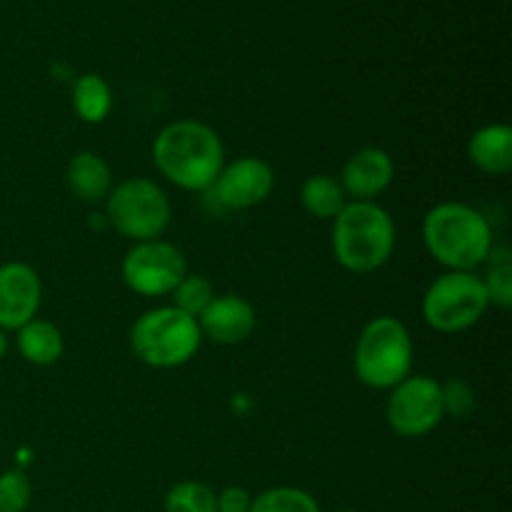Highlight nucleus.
<instances>
[{
  "instance_id": "f257e3e1",
  "label": "nucleus",
  "mask_w": 512,
  "mask_h": 512,
  "mask_svg": "<svg viewBox=\"0 0 512 512\" xmlns=\"http://www.w3.org/2000/svg\"><path fill=\"white\" fill-rule=\"evenodd\" d=\"M155 168L173 185L205 193L225 165L220 135L200 120H173L153 140Z\"/></svg>"
},
{
  "instance_id": "f03ea898",
  "label": "nucleus",
  "mask_w": 512,
  "mask_h": 512,
  "mask_svg": "<svg viewBox=\"0 0 512 512\" xmlns=\"http://www.w3.org/2000/svg\"><path fill=\"white\" fill-rule=\"evenodd\" d=\"M423 243L443 268L473 273L493 253V230L470 205L440 203L425 215Z\"/></svg>"
},
{
  "instance_id": "7ed1b4c3",
  "label": "nucleus",
  "mask_w": 512,
  "mask_h": 512,
  "mask_svg": "<svg viewBox=\"0 0 512 512\" xmlns=\"http://www.w3.org/2000/svg\"><path fill=\"white\" fill-rule=\"evenodd\" d=\"M395 250V223L378 203L353 200L333 220V253L350 273H375Z\"/></svg>"
},
{
  "instance_id": "20e7f679",
  "label": "nucleus",
  "mask_w": 512,
  "mask_h": 512,
  "mask_svg": "<svg viewBox=\"0 0 512 512\" xmlns=\"http://www.w3.org/2000/svg\"><path fill=\"white\" fill-rule=\"evenodd\" d=\"M130 350L140 363L158 370L180 368L198 355L203 333L198 320L173 305L153 308L130 328Z\"/></svg>"
},
{
  "instance_id": "39448f33",
  "label": "nucleus",
  "mask_w": 512,
  "mask_h": 512,
  "mask_svg": "<svg viewBox=\"0 0 512 512\" xmlns=\"http://www.w3.org/2000/svg\"><path fill=\"white\" fill-rule=\"evenodd\" d=\"M355 375L373 390H393L413 370V338L393 315L373 318L360 333L353 355Z\"/></svg>"
},
{
  "instance_id": "423d86ee",
  "label": "nucleus",
  "mask_w": 512,
  "mask_h": 512,
  "mask_svg": "<svg viewBox=\"0 0 512 512\" xmlns=\"http://www.w3.org/2000/svg\"><path fill=\"white\" fill-rule=\"evenodd\" d=\"M108 223L133 243L158 240L170 225V200L158 183L148 178H130L113 185L105 198Z\"/></svg>"
},
{
  "instance_id": "0eeeda50",
  "label": "nucleus",
  "mask_w": 512,
  "mask_h": 512,
  "mask_svg": "<svg viewBox=\"0 0 512 512\" xmlns=\"http://www.w3.org/2000/svg\"><path fill=\"white\" fill-rule=\"evenodd\" d=\"M490 308L483 278L448 270L430 283L423 295V318L438 333H463Z\"/></svg>"
},
{
  "instance_id": "6e6552de",
  "label": "nucleus",
  "mask_w": 512,
  "mask_h": 512,
  "mask_svg": "<svg viewBox=\"0 0 512 512\" xmlns=\"http://www.w3.org/2000/svg\"><path fill=\"white\" fill-rule=\"evenodd\" d=\"M123 283L133 293L145 298H163L178 288L180 280L188 275V260L183 250L165 240H145L133 243L123 258Z\"/></svg>"
},
{
  "instance_id": "1a4fd4ad",
  "label": "nucleus",
  "mask_w": 512,
  "mask_h": 512,
  "mask_svg": "<svg viewBox=\"0 0 512 512\" xmlns=\"http://www.w3.org/2000/svg\"><path fill=\"white\" fill-rule=\"evenodd\" d=\"M385 418L403 438H423L433 433L445 418L443 390L438 380L428 375H408L390 390Z\"/></svg>"
},
{
  "instance_id": "9d476101",
  "label": "nucleus",
  "mask_w": 512,
  "mask_h": 512,
  "mask_svg": "<svg viewBox=\"0 0 512 512\" xmlns=\"http://www.w3.org/2000/svg\"><path fill=\"white\" fill-rule=\"evenodd\" d=\"M275 188V173L268 160L243 155L223 165L205 193L218 210H248L265 203Z\"/></svg>"
},
{
  "instance_id": "9b49d317",
  "label": "nucleus",
  "mask_w": 512,
  "mask_h": 512,
  "mask_svg": "<svg viewBox=\"0 0 512 512\" xmlns=\"http://www.w3.org/2000/svg\"><path fill=\"white\" fill-rule=\"evenodd\" d=\"M43 285L28 263L0 265V330H20L38 315Z\"/></svg>"
},
{
  "instance_id": "f8f14e48",
  "label": "nucleus",
  "mask_w": 512,
  "mask_h": 512,
  "mask_svg": "<svg viewBox=\"0 0 512 512\" xmlns=\"http://www.w3.org/2000/svg\"><path fill=\"white\" fill-rule=\"evenodd\" d=\"M255 323V308L240 295H215L198 315L200 333L220 345L245 343L253 335Z\"/></svg>"
},
{
  "instance_id": "ddd939ff",
  "label": "nucleus",
  "mask_w": 512,
  "mask_h": 512,
  "mask_svg": "<svg viewBox=\"0 0 512 512\" xmlns=\"http://www.w3.org/2000/svg\"><path fill=\"white\" fill-rule=\"evenodd\" d=\"M393 178V158L383 148H363L348 158L343 175H340V185L348 198L373 203V198L390 188Z\"/></svg>"
},
{
  "instance_id": "4468645a",
  "label": "nucleus",
  "mask_w": 512,
  "mask_h": 512,
  "mask_svg": "<svg viewBox=\"0 0 512 512\" xmlns=\"http://www.w3.org/2000/svg\"><path fill=\"white\" fill-rule=\"evenodd\" d=\"M468 158L480 173L508 175L512 170V130L505 123H490L468 140Z\"/></svg>"
},
{
  "instance_id": "2eb2a0df",
  "label": "nucleus",
  "mask_w": 512,
  "mask_h": 512,
  "mask_svg": "<svg viewBox=\"0 0 512 512\" xmlns=\"http://www.w3.org/2000/svg\"><path fill=\"white\" fill-rule=\"evenodd\" d=\"M65 183H68L70 193L83 203H100L113 190V173L98 153L80 150L70 158Z\"/></svg>"
},
{
  "instance_id": "dca6fc26",
  "label": "nucleus",
  "mask_w": 512,
  "mask_h": 512,
  "mask_svg": "<svg viewBox=\"0 0 512 512\" xmlns=\"http://www.w3.org/2000/svg\"><path fill=\"white\" fill-rule=\"evenodd\" d=\"M18 353L23 355L28 363L40 365H55L63 355V333H60L58 325H53L50 320H38L33 318L30 323H25L18 330Z\"/></svg>"
},
{
  "instance_id": "f3484780",
  "label": "nucleus",
  "mask_w": 512,
  "mask_h": 512,
  "mask_svg": "<svg viewBox=\"0 0 512 512\" xmlns=\"http://www.w3.org/2000/svg\"><path fill=\"white\" fill-rule=\"evenodd\" d=\"M300 203L313 218L335 220L340 210L348 205V195H345L340 180H335L333 175L320 173L305 180L303 188H300Z\"/></svg>"
},
{
  "instance_id": "a211bd4d",
  "label": "nucleus",
  "mask_w": 512,
  "mask_h": 512,
  "mask_svg": "<svg viewBox=\"0 0 512 512\" xmlns=\"http://www.w3.org/2000/svg\"><path fill=\"white\" fill-rule=\"evenodd\" d=\"M73 108L85 123H103L113 108V90L108 80L95 73H85L73 85Z\"/></svg>"
},
{
  "instance_id": "6ab92c4d",
  "label": "nucleus",
  "mask_w": 512,
  "mask_h": 512,
  "mask_svg": "<svg viewBox=\"0 0 512 512\" xmlns=\"http://www.w3.org/2000/svg\"><path fill=\"white\" fill-rule=\"evenodd\" d=\"M248 512H320V505L300 488H273L253 498Z\"/></svg>"
},
{
  "instance_id": "aec40b11",
  "label": "nucleus",
  "mask_w": 512,
  "mask_h": 512,
  "mask_svg": "<svg viewBox=\"0 0 512 512\" xmlns=\"http://www.w3.org/2000/svg\"><path fill=\"white\" fill-rule=\"evenodd\" d=\"M165 512H215V493L198 480H183L165 495Z\"/></svg>"
},
{
  "instance_id": "412c9836",
  "label": "nucleus",
  "mask_w": 512,
  "mask_h": 512,
  "mask_svg": "<svg viewBox=\"0 0 512 512\" xmlns=\"http://www.w3.org/2000/svg\"><path fill=\"white\" fill-rule=\"evenodd\" d=\"M173 308L183 310L185 315L198 320V315L203 313L205 308L210 305V300L215 298L213 293V283L203 275H185L183 280L178 283V288L173 290Z\"/></svg>"
},
{
  "instance_id": "4be33fe9",
  "label": "nucleus",
  "mask_w": 512,
  "mask_h": 512,
  "mask_svg": "<svg viewBox=\"0 0 512 512\" xmlns=\"http://www.w3.org/2000/svg\"><path fill=\"white\" fill-rule=\"evenodd\" d=\"M30 495L33 488L28 475L20 470H8L0 475V512H23L28 508Z\"/></svg>"
},
{
  "instance_id": "5701e85b",
  "label": "nucleus",
  "mask_w": 512,
  "mask_h": 512,
  "mask_svg": "<svg viewBox=\"0 0 512 512\" xmlns=\"http://www.w3.org/2000/svg\"><path fill=\"white\" fill-rule=\"evenodd\" d=\"M488 303L508 310L512 305V265L508 260H500L490 268V273L483 278Z\"/></svg>"
},
{
  "instance_id": "b1692460",
  "label": "nucleus",
  "mask_w": 512,
  "mask_h": 512,
  "mask_svg": "<svg viewBox=\"0 0 512 512\" xmlns=\"http://www.w3.org/2000/svg\"><path fill=\"white\" fill-rule=\"evenodd\" d=\"M440 390H443V408L445 415H453V418H468L475 408V395L473 388H470L465 380L453 378L448 383H440Z\"/></svg>"
},
{
  "instance_id": "393cba45",
  "label": "nucleus",
  "mask_w": 512,
  "mask_h": 512,
  "mask_svg": "<svg viewBox=\"0 0 512 512\" xmlns=\"http://www.w3.org/2000/svg\"><path fill=\"white\" fill-rule=\"evenodd\" d=\"M250 503H253V498H250L248 490L233 485V488H225L223 493L215 495V512H248Z\"/></svg>"
},
{
  "instance_id": "a878e982",
  "label": "nucleus",
  "mask_w": 512,
  "mask_h": 512,
  "mask_svg": "<svg viewBox=\"0 0 512 512\" xmlns=\"http://www.w3.org/2000/svg\"><path fill=\"white\" fill-rule=\"evenodd\" d=\"M5 350H8V338H5V333H3V330H0V360H3Z\"/></svg>"
},
{
  "instance_id": "bb28decb",
  "label": "nucleus",
  "mask_w": 512,
  "mask_h": 512,
  "mask_svg": "<svg viewBox=\"0 0 512 512\" xmlns=\"http://www.w3.org/2000/svg\"><path fill=\"white\" fill-rule=\"evenodd\" d=\"M340 512H353V510H340Z\"/></svg>"
}]
</instances>
